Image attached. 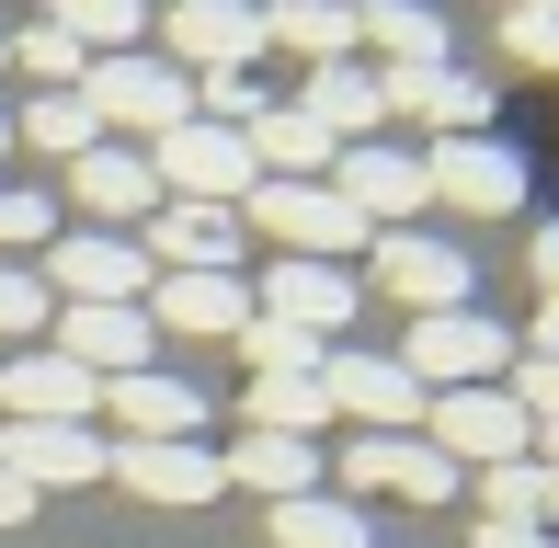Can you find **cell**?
<instances>
[{"label": "cell", "instance_id": "5bb4252c", "mask_svg": "<svg viewBox=\"0 0 559 548\" xmlns=\"http://www.w3.org/2000/svg\"><path fill=\"white\" fill-rule=\"evenodd\" d=\"M92 412H115V445H183L194 422H206V401H194V378H171V366H138V378H104V401Z\"/></svg>", "mask_w": 559, "mask_h": 548}, {"label": "cell", "instance_id": "74e56055", "mask_svg": "<svg viewBox=\"0 0 559 548\" xmlns=\"http://www.w3.org/2000/svg\"><path fill=\"white\" fill-rule=\"evenodd\" d=\"M502 46L525 69H559V12H502Z\"/></svg>", "mask_w": 559, "mask_h": 548}, {"label": "cell", "instance_id": "d4e9b609", "mask_svg": "<svg viewBox=\"0 0 559 548\" xmlns=\"http://www.w3.org/2000/svg\"><path fill=\"white\" fill-rule=\"evenodd\" d=\"M479 526H537V537H559V468H537V457L479 468Z\"/></svg>", "mask_w": 559, "mask_h": 548}, {"label": "cell", "instance_id": "ffe728a7", "mask_svg": "<svg viewBox=\"0 0 559 548\" xmlns=\"http://www.w3.org/2000/svg\"><path fill=\"white\" fill-rule=\"evenodd\" d=\"M58 355L81 378H138V366H160V332H148V309H58Z\"/></svg>", "mask_w": 559, "mask_h": 548}, {"label": "cell", "instance_id": "484cf974", "mask_svg": "<svg viewBox=\"0 0 559 548\" xmlns=\"http://www.w3.org/2000/svg\"><path fill=\"white\" fill-rule=\"evenodd\" d=\"M354 46H377L389 69H435L445 58V23L423 0H354Z\"/></svg>", "mask_w": 559, "mask_h": 548}, {"label": "cell", "instance_id": "7bdbcfd3", "mask_svg": "<svg viewBox=\"0 0 559 548\" xmlns=\"http://www.w3.org/2000/svg\"><path fill=\"white\" fill-rule=\"evenodd\" d=\"M502 12H559V0H502Z\"/></svg>", "mask_w": 559, "mask_h": 548}, {"label": "cell", "instance_id": "f1b7e54d", "mask_svg": "<svg viewBox=\"0 0 559 548\" xmlns=\"http://www.w3.org/2000/svg\"><path fill=\"white\" fill-rule=\"evenodd\" d=\"M274 548H377V537L343 491H297V503H274Z\"/></svg>", "mask_w": 559, "mask_h": 548}, {"label": "cell", "instance_id": "4dcf8cb0", "mask_svg": "<svg viewBox=\"0 0 559 548\" xmlns=\"http://www.w3.org/2000/svg\"><path fill=\"white\" fill-rule=\"evenodd\" d=\"M58 35H81V58H115V46L148 35V0H46Z\"/></svg>", "mask_w": 559, "mask_h": 548}, {"label": "cell", "instance_id": "7a4b0ae2", "mask_svg": "<svg viewBox=\"0 0 559 548\" xmlns=\"http://www.w3.org/2000/svg\"><path fill=\"white\" fill-rule=\"evenodd\" d=\"M35 274H46V297H58V309H138L148 286H160V274H148V252L126 229H58L35 252Z\"/></svg>", "mask_w": 559, "mask_h": 548}, {"label": "cell", "instance_id": "e575fe53", "mask_svg": "<svg viewBox=\"0 0 559 548\" xmlns=\"http://www.w3.org/2000/svg\"><path fill=\"white\" fill-rule=\"evenodd\" d=\"M46 320H58V297H46V274H23V263H0V343H35Z\"/></svg>", "mask_w": 559, "mask_h": 548}, {"label": "cell", "instance_id": "ee69618b", "mask_svg": "<svg viewBox=\"0 0 559 548\" xmlns=\"http://www.w3.org/2000/svg\"><path fill=\"white\" fill-rule=\"evenodd\" d=\"M0 148H12V115H0Z\"/></svg>", "mask_w": 559, "mask_h": 548}, {"label": "cell", "instance_id": "8992f818", "mask_svg": "<svg viewBox=\"0 0 559 548\" xmlns=\"http://www.w3.org/2000/svg\"><path fill=\"white\" fill-rule=\"evenodd\" d=\"M423 445L435 457H468V468H502L537 445V422L514 412V389H435L423 401Z\"/></svg>", "mask_w": 559, "mask_h": 548}, {"label": "cell", "instance_id": "ba28073f", "mask_svg": "<svg viewBox=\"0 0 559 548\" xmlns=\"http://www.w3.org/2000/svg\"><path fill=\"white\" fill-rule=\"evenodd\" d=\"M423 183H435L445 206H468V217H514L525 206V160L502 138H435L423 148Z\"/></svg>", "mask_w": 559, "mask_h": 548}, {"label": "cell", "instance_id": "277c9868", "mask_svg": "<svg viewBox=\"0 0 559 548\" xmlns=\"http://www.w3.org/2000/svg\"><path fill=\"white\" fill-rule=\"evenodd\" d=\"M148 171H160L171 206H240L263 171H251V138L240 127H206V115H183L171 138H148Z\"/></svg>", "mask_w": 559, "mask_h": 548}, {"label": "cell", "instance_id": "9a60e30c", "mask_svg": "<svg viewBox=\"0 0 559 548\" xmlns=\"http://www.w3.org/2000/svg\"><path fill=\"white\" fill-rule=\"evenodd\" d=\"M138 309H148V332H183V343H240V320H251V274H160Z\"/></svg>", "mask_w": 559, "mask_h": 548}, {"label": "cell", "instance_id": "e0dca14e", "mask_svg": "<svg viewBox=\"0 0 559 548\" xmlns=\"http://www.w3.org/2000/svg\"><path fill=\"white\" fill-rule=\"evenodd\" d=\"M92 401H104V378H81L58 343H23L0 366V422H92Z\"/></svg>", "mask_w": 559, "mask_h": 548}, {"label": "cell", "instance_id": "ab89813d", "mask_svg": "<svg viewBox=\"0 0 559 548\" xmlns=\"http://www.w3.org/2000/svg\"><path fill=\"white\" fill-rule=\"evenodd\" d=\"M468 548H559V537H537V526H479Z\"/></svg>", "mask_w": 559, "mask_h": 548}, {"label": "cell", "instance_id": "44dd1931", "mask_svg": "<svg viewBox=\"0 0 559 548\" xmlns=\"http://www.w3.org/2000/svg\"><path fill=\"white\" fill-rule=\"evenodd\" d=\"M251 309L320 343V332H343V320H354V274H343V263H297V252H286L263 286H251Z\"/></svg>", "mask_w": 559, "mask_h": 548}, {"label": "cell", "instance_id": "8d00e7d4", "mask_svg": "<svg viewBox=\"0 0 559 548\" xmlns=\"http://www.w3.org/2000/svg\"><path fill=\"white\" fill-rule=\"evenodd\" d=\"M514 412L525 422H559V355H514Z\"/></svg>", "mask_w": 559, "mask_h": 548}, {"label": "cell", "instance_id": "7402d4cb", "mask_svg": "<svg viewBox=\"0 0 559 548\" xmlns=\"http://www.w3.org/2000/svg\"><path fill=\"white\" fill-rule=\"evenodd\" d=\"M104 468L138 491V503H217V491H228V468H217L194 434H183V445H104Z\"/></svg>", "mask_w": 559, "mask_h": 548}, {"label": "cell", "instance_id": "d6986e66", "mask_svg": "<svg viewBox=\"0 0 559 548\" xmlns=\"http://www.w3.org/2000/svg\"><path fill=\"white\" fill-rule=\"evenodd\" d=\"M343 480L354 491H400V503H445V491H456V457H435L423 434H354L343 445Z\"/></svg>", "mask_w": 559, "mask_h": 548}, {"label": "cell", "instance_id": "7c38bea8", "mask_svg": "<svg viewBox=\"0 0 559 548\" xmlns=\"http://www.w3.org/2000/svg\"><path fill=\"white\" fill-rule=\"evenodd\" d=\"M0 468L46 503V491L104 480V434H92V422H0Z\"/></svg>", "mask_w": 559, "mask_h": 548}, {"label": "cell", "instance_id": "83f0119b", "mask_svg": "<svg viewBox=\"0 0 559 548\" xmlns=\"http://www.w3.org/2000/svg\"><path fill=\"white\" fill-rule=\"evenodd\" d=\"M297 104H309L320 127H332V138L354 148V138H377V115H389V92H377V69L332 58V69H309V92H297Z\"/></svg>", "mask_w": 559, "mask_h": 548}, {"label": "cell", "instance_id": "8fae6325", "mask_svg": "<svg viewBox=\"0 0 559 548\" xmlns=\"http://www.w3.org/2000/svg\"><path fill=\"white\" fill-rule=\"evenodd\" d=\"M366 263H377V286L400 297V309H468V252H445V240H423V229H377L366 240Z\"/></svg>", "mask_w": 559, "mask_h": 548}, {"label": "cell", "instance_id": "1f68e13d", "mask_svg": "<svg viewBox=\"0 0 559 548\" xmlns=\"http://www.w3.org/2000/svg\"><path fill=\"white\" fill-rule=\"evenodd\" d=\"M0 69H23V81H46V92H81V35H58V23H23V35H0Z\"/></svg>", "mask_w": 559, "mask_h": 548}, {"label": "cell", "instance_id": "836d02e7", "mask_svg": "<svg viewBox=\"0 0 559 548\" xmlns=\"http://www.w3.org/2000/svg\"><path fill=\"white\" fill-rule=\"evenodd\" d=\"M240 366H251V378H309V366H320V343L251 309V320H240Z\"/></svg>", "mask_w": 559, "mask_h": 548}, {"label": "cell", "instance_id": "60d3db41", "mask_svg": "<svg viewBox=\"0 0 559 548\" xmlns=\"http://www.w3.org/2000/svg\"><path fill=\"white\" fill-rule=\"evenodd\" d=\"M537 286L559 297V217H548V229H537Z\"/></svg>", "mask_w": 559, "mask_h": 548}, {"label": "cell", "instance_id": "3957f363", "mask_svg": "<svg viewBox=\"0 0 559 548\" xmlns=\"http://www.w3.org/2000/svg\"><path fill=\"white\" fill-rule=\"evenodd\" d=\"M240 229L286 240L297 263H343V252H366V240H377L332 183H251V194H240Z\"/></svg>", "mask_w": 559, "mask_h": 548}, {"label": "cell", "instance_id": "4fadbf2b", "mask_svg": "<svg viewBox=\"0 0 559 548\" xmlns=\"http://www.w3.org/2000/svg\"><path fill=\"white\" fill-rule=\"evenodd\" d=\"M240 206H171L160 194V217H148V274H240Z\"/></svg>", "mask_w": 559, "mask_h": 548}, {"label": "cell", "instance_id": "d6a6232c", "mask_svg": "<svg viewBox=\"0 0 559 548\" xmlns=\"http://www.w3.org/2000/svg\"><path fill=\"white\" fill-rule=\"evenodd\" d=\"M12 138H23V148H46V160H81V148L104 138V127H92V104H81V92H35Z\"/></svg>", "mask_w": 559, "mask_h": 548}, {"label": "cell", "instance_id": "52a82bcc", "mask_svg": "<svg viewBox=\"0 0 559 548\" xmlns=\"http://www.w3.org/2000/svg\"><path fill=\"white\" fill-rule=\"evenodd\" d=\"M412 366L423 389H491L502 366H514V332L502 320H479V309H435V320H412Z\"/></svg>", "mask_w": 559, "mask_h": 548}, {"label": "cell", "instance_id": "603a6c76", "mask_svg": "<svg viewBox=\"0 0 559 548\" xmlns=\"http://www.w3.org/2000/svg\"><path fill=\"white\" fill-rule=\"evenodd\" d=\"M240 138H251V171H263V183H320V171H332V148H343L309 104H263Z\"/></svg>", "mask_w": 559, "mask_h": 548}, {"label": "cell", "instance_id": "b9f144b4", "mask_svg": "<svg viewBox=\"0 0 559 548\" xmlns=\"http://www.w3.org/2000/svg\"><path fill=\"white\" fill-rule=\"evenodd\" d=\"M537 355H559V297H548V309H537Z\"/></svg>", "mask_w": 559, "mask_h": 548}, {"label": "cell", "instance_id": "9c48e42d", "mask_svg": "<svg viewBox=\"0 0 559 548\" xmlns=\"http://www.w3.org/2000/svg\"><path fill=\"white\" fill-rule=\"evenodd\" d=\"M320 389H332V412H354L366 434H412L423 401H435L400 355H320Z\"/></svg>", "mask_w": 559, "mask_h": 548}, {"label": "cell", "instance_id": "30bf717a", "mask_svg": "<svg viewBox=\"0 0 559 548\" xmlns=\"http://www.w3.org/2000/svg\"><path fill=\"white\" fill-rule=\"evenodd\" d=\"M160 35H171V69L194 58V81L206 69H251L263 58V0H160Z\"/></svg>", "mask_w": 559, "mask_h": 548}, {"label": "cell", "instance_id": "cb8c5ba5", "mask_svg": "<svg viewBox=\"0 0 559 548\" xmlns=\"http://www.w3.org/2000/svg\"><path fill=\"white\" fill-rule=\"evenodd\" d=\"M217 468H228V491H263V503L320 491V445H309V434H240Z\"/></svg>", "mask_w": 559, "mask_h": 548}, {"label": "cell", "instance_id": "2e32d148", "mask_svg": "<svg viewBox=\"0 0 559 548\" xmlns=\"http://www.w3.org/2000/svg\"><path fill=\"white\" fill-rule=\"evenodd\" d=\"M69 194H81L104 229H148V217H160V171H148V148H126V138H92L81 160H69Z\"/></svg>", "mask_w": 559, "mask_h": 548}, {"label": "cell", "instance_id": "f546056e", "mask_svg": "<svg viewBox=\"0 0 559 548\" xmlns=\"http://www.w3.org/2000/svg\"><path fill=\"white\" fill-rule=\"evenodd\" d=\"M320 422H332L320 366H309V378H251V434H309L320 445Z\"/></svg>", "mask_w": 559, "mask_h": 548}, {"label": "cell", "instance_id": "f35d334b", "mask_svg": "<svg viewBox=\"0 0 559 548\" xmlns=\"http://www.w3.org/2000/svg\"><path fill=\"white\" fill-rule=\"evenodd\" d=\"M12 526H35V491H23L12 468H0V537H12Z\"/></svg>", "mask_w": 559, "mask_h": 548}, {"label": "cell", "instance_id": "4316f807", "mask_svg": "<svg viewBox=\"0 0 559 548\" xmlns=\"http://www.w3.org/2000/svg\"><path fill=\"white\" fill-rule=\"evenodd\" d=\"M263 46H297L309 69L354 58V0H263Z\"/></svg>", "mask_w": 559, "mask_h": 548}, {"label": "cell", "instance_id": "ac0fdd59", "mask_svg": "<svg viewBox=\"0 0 559 548\" xmlns=\"http://www.w3.org/2000/svg\"><path fill=\"white\" fill-rule=\"evenodd\" d=\"M377 92H389V115H423L435 138H491V92L468 81V69H377Z\"/></svg>", "mask_w": 559, "mask_h": 548}, {"label": "cell", "instance_id": "5b68a950", "mask_svg": "<svg viewBox=\"0 0 559 548\" xmlns=\"http://www.w3.org/2000/svg\"><path fill=\"white\" fill-rule=\"evenodd\" d=\"M320 183L343 194L366 229H412L423 206H435V183H423V148H389V138H354V148H332V171Z\"/></svg>", "mask_w": 559, "mask_h": 548}, {"label": "cell", "instance_id": "6da1fadb", "mask_svg": "<svg viewBox=\"0 0 559 548\" xmlns=\"http://www.w3.org/2000/svg\"><path fill=\"white\" fill-rule=\"evenodd\" d=\"M81 104H92V127H126V138H171L194 115V81L171 58H148V46H115V58H92L81 69Z\"/></svg>", "mask_w": 559, "mask_h": 548}, {"label": "cell", "instance_id": "d590c367", "mask_svg": "<svg viewBox=\"0 0 559 548\" xmlns=\"http://www.w3.org/2000/svg\"><path fill=\"white\" fill-rule=\"evenodd\" d=\"M46 240H58V206L35 183H0V252H46Z\"/></svg>", "mask_w": 559, "mask_h": 548}]
</instances>
